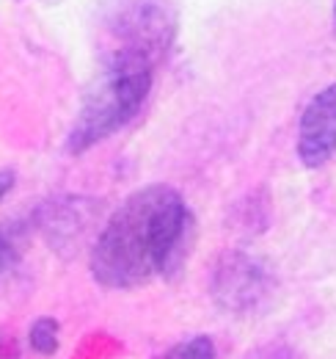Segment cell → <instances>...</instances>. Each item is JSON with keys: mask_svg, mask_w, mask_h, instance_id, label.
I'll use <instances>...</instances> for the list:
<instances>
[{"mask_svg": "<svg viewBox=\"0 0 336 359\" xmlns=\"http://www.w3.org/2000/svg\"><path fill=\"white\" fill-rule=\"evenodd\" d=\"M188 205L171 185H146L113 210L91 252L102 287L127 290L166 273L188 229Z\"/></svg>", "mask_w": 336, "mask_h": 359, "instance_id": "6da1fadb", "label": "cell"}, {"mask_svg": "<svg viewBox=\"0 0 336 359\" xmlns=\"http://www.w3.org/2000/svg\"><path fill=\"white\" fill-rule=\"evenodd\" d=\"M168 36L171 34L163 20L144 14L132 25V34H127L125 45L108 55L105 67L85 91L80 114L66 138V149L72 155H80L113 135L141 111L152 89L155 53L166 47Z\"/></svg>", "mask_w": 336, "mask_h": 359, "instance_id": "7a4b0ae2", "label": "cell"}, {"mask_svg": "<svg viewBox=\"0 0 336 359\" xmlns=\"http://www.w3.org/2000/svg\"><path fill=\"white\" fill-rule=\"evenodd\" d=\"M336 155V83L314 94L300 116L298 158L309 169L326 166Z\"/></svg>", "mask_w": 336, "mask_h": 359, "instance_id": "3957f363", "label": "cell"}, {"mask_svg": "<svg viewBox=\"0 0 336 359\" xmlns=\"http://www.w3.org/2000/svg\"><path fill=\"white\" fill-rule=\"evenodd\" d=\"M265 293V273L246 255H229L215 271V299L229 310H248Z\"/></svg>", "mask_w": 336, "mask_h": 359, "instance_id": "277c9868", "label": "cell"}, {"mask_svg": "<svg viewBox=\"0 0 336 359\" xmlns=\"http://www.w3.org/2000/svg\"><path fill=\"white\" fill-rule=\"evenodd\" d=\"M31 348L39 354H55L58 351V323L55 318H39L31 326Z\"/></svg>", "mask_w": 336, "mask_h": 359, "instance_id": "5b68a950", "label": "cell"}, {"mask_svg": "<svg viewBox=\"0 0 336 359\" xmlns=\"http://www.w3.org/2000/svg\"><path fill=\"white\" fill-rule=\"evenodd\" d=\"M158 359H215V348L207 337H190V340L168 348L166 354Z\"/></svg>", "mask_w": 336, "mask_h": 359, "instance_id": "8992f818", "label": "cell"}, {"mask_svg": "<svg viewBox=\"0 0 336 359\" xmlns=\"http://www.w3.org/2000/svg\"><path fill=\"white\" fill-rule=\"evenodd\" d=\"M14 263V249H11V241L3 235V229H0V273L8 269Z\"/></svg>", "mask_w": 336, "mask_h": 359, "instance_id": "52a82bcc", "label": "cell"}, {"mask_svg": "<svg viewBox=\"0 0 336 359\" xmlns=\"http://www.w3.org/2000/svg\"><path fill=\"white\" fill-rule=\"evenodd\" d=\"M11 188H14V172H11V169H0V202H3V196H6Z\"/></svg>", "mask_w": 336, "mask_h": 359, "instance_id": "ba28073f", "label": "cell"}, {"mask_svg": "<svg viewBox=\"0 0 336 359\" xmlns=\"http://www.w3.org/2000/svg\"><path fill=\"white\" fill-rule=\"evenodd\" d=\"M334 17H336V6H334Z\"/></svg>", "mask_w": 336, "mask_h": 359, "instance_id": "9c48e42d", "label": "cell"}]
</instances>
